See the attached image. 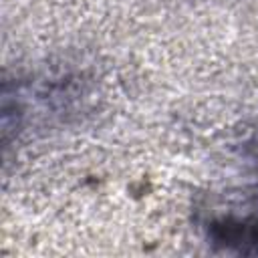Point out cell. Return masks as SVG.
<instances>
[{
  "label": "cell",
  "instance_id": "obj_1",
  "mask_svg": "<svg viewBox=\"0 0 258 258\" xmlns=\"http://www.w3.org/2000/svg\"><path fill=\"white\" fill-rule=\"evenodd\" d=\"M212 236L226 246H238L242 252H258V220H224L212 228Z\"/></svg>",
  "mask_w": 258,
  "mask_h": 258
}]
</instances>
